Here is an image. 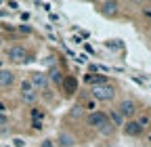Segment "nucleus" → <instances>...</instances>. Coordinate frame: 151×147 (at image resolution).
I'll use <instances>...</instances> for the list:
<instances>
[{"label":"nucleus","instance_id":"obj_1","mask_svg":"<svg viewBox=\"0 0 151 147\" xmlns=\"http://www.w3.org/2000/svg\"><path fill=\"white\" fill-rule=\"evenodd\" d=\"M90 95L94 101H101V103H107V101H113L116 97V86L113 84H99V86H92L90 88Z\"/></svg>","mask_w":151,"mask_h":147},{"label":"nucleus","instance_id":"obj_2","mask_svg":"<svg viewBox=\"0 0 151 147\" xmlns=\"http://www.w3.org/2000/svg\"><path fill=\"white\" fill-rule=\"evenodd\" d=\"M116 112L124 118V122H128V120H134L137 118V114H139V103L134 101V99H124L120 105H118V109Z\"/></svg>","mask_w":151,"mask_h":147},{"label":"nucleus","instance_id":"obj_3","mask_svg":"<svg viewBox=\"0 0 151 147\" xmlns=\"http://www.w3.org/2000/svg\"><path fill=\"white\" fill-rule=\"evenodd\" d=\"M94 6H97V11L107 17V19H116V17L120 15V2H116V0H105V2H94Z\"/></svg>","mask_w":151,"mask_h":147},{"label":"nucleus","instance_id":"obj_4","mask_svg":"<svg viewBox=\"0 0 151 147\" xmlns=\"http://www.w3.org/2000/svg\"><path fill=\"white\" fill-rule=\"evenodd\" d=\"M6 59L11 61V63H25V61H29V55H27V50H25V46H21V44H13V46H9L6 48Z\"/></svg>","mask_w":151,"mask_h":147},{"label":"nucleus","instance_id":"obj_5","mask_svg":"<svg viewBox=\"0 0 151 147\" xmlns=\"http://www.w3.org/2000/svg\"><path fill=\"white\" fill-rule=\"evenodd\" d=\"M86 122H88V126H90V128H97V130L101 133L103 128L109 124V118H107V114H105V112H92V114H88Z\"/></svg>","mask_w":151,"mask_h":147},{"label":"nucleus","instance_id":"obj_6","mask_svg":"<svg viewBox=\"0 0 151 147\" xmlns=\"http://www.w3.org/2000/svg\"><path fill=\"white\" fill-rule=\"evenodd\" d=\"M29 82H32V86H34V90L36 88H46L48 86V78H46V74L44 71H34V74H29Z\"/></svg>","mask_w":151,"mask_h":147},{"label":"nucleus","instance_id":"obj_7","mask_svg":"<svg viewBox=\"0 0 151 147\" xmlns=\"http://www.w3.org/2000/svg\"><path fill=\"white\" fill-rule=\"evenodd\" d=\"M124 135L126 137H141L145 130H143V128L137 124V120H128V122H124Z\"/></svg>","mask_w":151,"mask_h":147},{"label":"nucleus","instance_id":"obj_8","mask_svg":"<svg viewBox=\"0 0 151 147\" xmlns=\"http://www.w3.org/2000/svg\"><path fill=\"white\" fill-rule=\"evenodd\" d=\"M15 84V71L0 67V88H11Z\"/></svg>","mask_w":151,"mask_h":147},{"label":"nucleus","instance_id":"obj_9","mask_svg":"<svg viewBox=\"0 0 151 147\" xmlns=\"http://www.w3.org/2000/svg\"><path fill=\"white\" fill-rule=\"evenodd\" d=\"M61 84H63V90H65V95H73L76 90H78V80H76L73 76H65Z\"/></svg>","mask_w":151,"mask_h":147},{"label":"nucleus","instance_id":"obj_10","mask_svg":"<svg viewBox=\"0 0 151 147\" xmlns=\"http://www.w3.org/2000/svg\"><path fill=\"white\" fill-rule=\"evenodd\" d=\"M86 84H92V86H99V84H107V78L101 76V74H88V76L84 78Z\"/></svg>","mask_w":151,"mask_h":147},{"label":"nucleus","instance_id":"obj_11","mask_svg":"<svg viewBox=\"0 0 151 147\" xmlns=\"http://www.w3.org/2000/svg\"><path fill=\"white\" fill-rule=\"evenodd\" d=\"M107 118H109V120L113 122L111 126H124V118H122V116H120V114L116 112V109H111V112L107 114Z\"/></svg>","mask_w":151,"mask_h":147},{"label":"nucleus","instance_id":"obj_12","mask_svg":"<svg viewBox=\"0 0 151 147\" xmlns=\"http://www.w3.org/2000/svg\"><path fill=\"white\" fill-rule=\"evenodd\" d=\"M48 82H52V84H61L63 82V74L59 71V69H50V74H48Z\"/></svg>","mask_w":151,"mask_h":147},{"label":"nucleus","instance_id":"obj_13","mask_svg":"<svg viewBox=\"0 0 151 147\" xmlns=\"http://www.w3.org/2000/svg\"><path fill=\"white\" fill-rule=\"evenodd\" d=\"M137 124L143 128V130H145L147 126H151V118H149V114H141V116L137 118Z\"/></svg>","mask_w":151,"mask_h":147},{"label":"nucleus","instance_id":"obj_14","mask_svg":"<svg viewBox=\"0 0 151 147\" xmlns=\"http://www.w3.org/2000/svg\"><path fill=\"white\" fill-rule=\"evenodd\" d=\"M19 86H21V95H25V93H36L29 80H21V84H19Z\"/></svg>","mask_w":151,"mask_h":147},{"label":"nucleus","instance_id":"obj_15","mask_svg":"<svg viewBox=\"0 0 151 147\" xmlns=\"http://www.w3.org/2000/svg\"><path fill=\"white\" fill-rule=\"evenodd\" d=\"M21 99H23L25 103H34V101L38 99V93H25V95H21Z\"/></svg>","mask_w":151,"mask_h":147},{"label":"nucleus","instance_id":"obj_16","mask_svg":"<svg viewBox=\"0 0 151 147\" xmlns=\"http://www.w3.org/2000/svg\"><path fill=\"white\" fill-rule=\"evenodd\" d=\"M32 118L38 122V120H40L42 122V118H44V112H42V109H32Z\"/></svg>","mask_w":151,"mask_h":147},{"label":"nucleus","instance_id":"obj_17","mask_svg":"<svg viewBox=\"0 0 151 147\" xmlns=\"http://www.w3.org/2000/svg\"><path fill=\"white\" fill-rule=\"evenodd\" d=\"M61 143H63L65 147H71V145H73V139H71L69 135H61Z\"/></svg>","mask_w":151,"mask_h":147},{"label":"nucleus","instance_id":"obj_18","mask_svg":"<svg viewBox=\"0 0 151 147\" xmlns=\"http://www.w3.org/2000/svg\"><path fill=\"white\" fill-rule=\"evenodd\" d=\"M105 46H109V48H122V42L120 40H109V42H105Z\"/></svg>","mask_w":151,"mask_h":147},{"label":"nucleus","instance_id":"obj_19","mask_svg":"<svg viewBox=\"0 0 151 147\" xmlns=\"http://www.w3.org/2000/svg\"><path fill=\"white\" fill-rule=\"evenodd\" d=\"M111 133H113V126H111V122H109V124H107V126L103 128V130H101V135H105V137H109Z\"/></svg>","mask_w":151,"mask_h":147},{"label":"nucleus","instance_id":"obj_20","mask_svg":"<svg viewBox=\"0 0 151 147\" xmlns=\"http://www.w3.org/2000/svg\"><path fill=\"white\" fill-rule=\"evenodd\" d=\"M6 124H9V116L0 112V126H6Z\"/></svg>","mask_w":151,"mask_h":147},{"label":"nucleus","instance_id":"obj_21","mask_svg":"<svg viewBox=\"0 0 151 147\" xmlns=\"http://www.w3.org/2000/svg\"><path fill=\"white\" fill-rule=\"evenodd\" d=\"M32 128H34V130H40V128H42V122H32Z\"/></svg>","mask_w":151,"mask_h":147},{"label":"nucleus","instance_id":"obj_22","mask_svg":"<svg viewBox=\"0 0 151 147\" xmlns=\"http://www.w3.org/2000/svg\"><path fill=\"white\" fill-rule=\"evenodd\" d=\"M143 15H145V17H151V4H147V6L143 9Z\"/></svg>","mask_w":151,"mask_h":147},{"label":"nucleus","instance_id":"obj_23","mask_svg":"<svg viewBox=\"0 0 151 147\" xmlns=\"http://www.w3.org/2000/svg\"><path fill=\"white\" fill-rule=\"evenodd\" d=\"M13 145L15 147H23V139H13Z\"/></svg>","mask_w":151,"mask_h":147},{"label":"nucleus","instance_id":"obj_24","mask_svg":"<svg viewBox=\"0 0 151 147\" xmlns=\"http://www.w3.org/2000/svg\"><path fill=\"white\" fill-rule=\"evenodd\" d=\"M42 147H55V145H52V141L46 139V141H42Z\"/></svg>","mask_w":151,"mask_h":147},{"label":"nucleus","instance_id":"obj_25","mask_svg":"<svg viewBox=\"0 0 151 147\" xmlns=\"http://www.w3.org/2000/svg\"><path fill=\"white\" fill-rule=\"evenodd\" d=\"M149 141H151V137H149Z\"/></svg>","mask_w":151,"mask_h":147},{"label":"nucleus","instance_id":"obj_26","mask_svg":"<svg viewBox=\"0 0 151 147\" xmlns=\"http://www.w3.org/2000/svg\"><path fill=\"white\" fill-rule=\"evenodd\" d=\"M149 118H151V114H149Z\"/></svg>","mask_w":151,"mask_h":147}]
</instances>
